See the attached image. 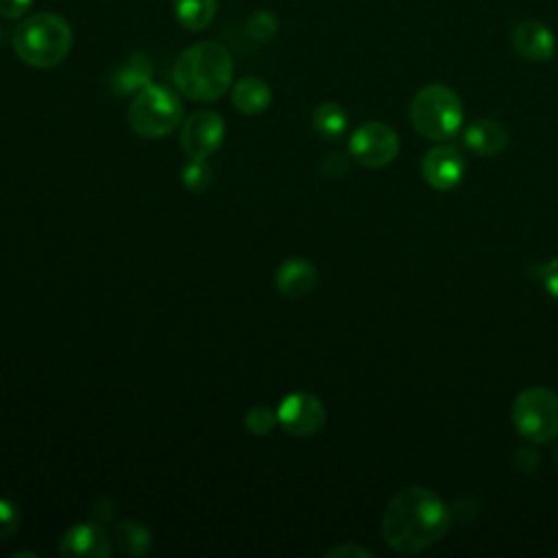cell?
Returning <instances> with one entry per match:
<instances>
[{"mask_svg":"<svg viewBox=\"0 0 558 558\" xmlns=\"http://www.w3.org/2000/svg\"><path fill=\"white\" fill-rule=\"evenodd\" d=\"M477 510H480V506H477L475 499H471V497H460V499L456 501V506H453V517H456L460 523H469V521L475 519Z\"/></svg>","mask_w":558,"mask_h":558,"instance_id":"obj_29","label":"cell"},{"mask_svg":"<svg viewBox=\"0 0 558 558\" xmlns=\"http://www.w3.org/2000/svg\"><path fill=\"white\" fill-rule=\"evenodd\" d=\"M277 31H279V22H277L275 13H270V11L259 9V11H255V13L246 20V33H248V37L255 39V41H268V39H272V37L277 35Z\"/></svg>","mask_w":558,"mask_h":558,"instance_id":"obj_21","label":"cell"},{"mask_svg":"<svg viewBox=\"0 0 558 558\" xmlns=\"http://www.w3.org/2000/svg\"><path fill=\"white\" fill-rule=\"evenodd\" d=\"M316 281H318L316 266L310 259H303V257L286 259L277 268V275H275L277 290L283 296H290V299L307 296L316 288Z\"/></svg>","mask_w":558,"mask_h":558,"instance_id":"obj_13","label":"cell"},{"mask_svg":"<svg viewBox=\"0 0 558 558\" xmlns=\"http://www.w3.org/2000/svg\"><path fill=\"white\" fill-rule=\"evenodd\" d=\"M349 153L366 168H384L399 155V135L384 122H366L353 131Z\"/></svg>","mask_w":558,"mask_h":558,"instance_id":"obj_7","label":"cell"},{"mask_svg":"<svg viewBox=\"0 0 558 558\" xmlns=\"http://www.w3.org/2000/svg\"><path fill=\"white\" fill-rule=\"evenodd\" d=\"M554 456H556V462H558V445H556V451H554Z\"/></svg>","mask_w":558,"mask_h":558,"instance_id":"obj_30","label":"cell"},{"mask_svg":"<svg viewBox=\"0 0 558 558\" xmlns=\"http://www.w3.org/2000/svg\"><path fill=\"white\" fill-rule=\"evenodd\" d=\"M312 124L323 140H338L347 131V111L338 102H320L312 113Z\"/></svg>","mask_w":558,"mask_h":558,"instance_id":"obj_19","label":"cell"},{"mask_svg":"<svg viewBox=\"0 0 558 558\" xmlns=\"http://www.w3.org/2000/svg\"><path fill=\"white\" fill-rule=\"evenodd\" d=\"M449 506L429 488L405 486L381 517L384 541L401 554H416L438 543L451 527Z\"/></svg>","mask_w":558,"mask_h":558,"instance_id":"obj_1","label":"cell"},{"mask_svg":"<svg viewBox=\"0 0 558 558\" xmlns=\"http://www.w3.org/2000/svg\"><path fill=\"white\" fill-rule=\"evenodd\" d=\"M172 81L183 96L198 102H214L231 87V52L218 41L192 44L177 57Z\"/></svg>","mask_w":558,"mask_h":558,"instance_id":"obj_2","label":"cell"},{"mask_svg":"<svg viewBox=\"0 0 558 558\" xmlns=\"http://www.w3.org/2000/svg\"><path fill=\"white\" fill-rule=\"evenodd\" d=\"M172 11L185 31H205L218 13V0H172Z\"/></svg>","mask_w":558,"mask_h":558,"instance_id":"obj_17","label":"cell"},{"mask_svg":"<svg viewBox=\"0 0 558 558\" xmlns=\"http://www.w3.org/2000/svg\"><path fill=\"white\" fill-rule=\"evenodd\" d=\"M421 172L429 187L438 192H449L458 187L464 177V159L453 146L440 144L425 153L421 161Z\"/></svg>","mask_w":558,"mask_h":558,"instance_id":"obj_10","label":"cell"},{"mask_svg":"<svg viewBox=\"0 0 558 558\" xmlns=\"http://www.w3.org/2000/svg\"><path fill=\"white\" fill-rule=\"evenodd\" d=\"M153 78V61L146 52H131L118 68H113L109 85L118 96L137 94Z\"/></svg>","mask_w":558,"mask_h":558,"instance_id":"obj_14","label":"cell"},{"mask_svg":"<svg viewBox=\"0 0 558 558\" xmlns=\"http://www.w3.org/2000/svg\"><path fill=\"white\" fill-rule=\"evenodd\" d=\"M20 521H22V512L15 506V501L0 497V541L13 536L15 530L20 527Z\"/></svg>","mask_w":558,"mask_h":558,"instance_id":"obj_23","label":"cell"},{"mask_svg":"<svg viewBox=\"0 0 558 558\" xmlns=\"http://www.w3.org/2000/svg\"><path fill=\"white\" fill-rule=\"evenodd\" d=\"M33 0H0V17L4 20H20L28 13Z\"/></svg>","mask_w":558,"mask_h":558,"instance_id":"obj_27","label":"cell"},{"mask_svg":"<svg viewBox=\"0 0 558 558\" xmlns=\"http://www.w3.org/2000/svg\"><path fill=\"white\" fill-rule=\"evenodd\" d=\"M464 144L480 157H495L508 146V131L495 118H477L466 126Z\"/></svg>","mask_w":558,"mask_h":558,"instance_id":"obj_15","label":"cell"},{"mask_svg":"<svg viewBox=\"0 0 558 558\" xmlns=\"http://www.w3.org/2000/svg\"><path fill=\"white\" fill-rule=\"evenodd\" d=\"M325 556H327V558H371V556H373V551H371V549H366V547H360V545L347 543V545L331 547Z\"/></svg>","mask_w":558,"mask_h":558,"instance_id":"obj_28","label":"cell"},{"mask_svg":"<svg viewBox=\"0 0 558 558\" xmlns=\"http://www.w3.org/2000/svg\"><path fill=\"white\" fill-rule=\"evenodd\" d=\"M275 423H277V412H272L266 405H255L244 416L246 429L255 436H266L275 427Z\"/></svg>","mask_w":558,"mask_h":558,"instance_id":"obj_22","label":"cell"},{"mask_svg":"<svg viewBox=\"0 0 558 558\" xmlns=\"http://www.w3.org/2000/svg\"><path fill=\"white\" fill-rule=\"evenodd\" d=\"M512 423L534 445L554 440L558 436V395L541 386L519 392L512 403Z\"/></svg>","mask_w":558,"mask_h":558,"instance_id":"obj_6","label":"cell"},{"mask_svg":"<svg viewBox=\"0 0 558 558\" xmlns=\"http://www.w3.org/2000/svg\"><path fill=\"white\" fill-rule=\"evenodd\" d=\"M538 279H541L543 288H545L554 299H558V257H551L545 266H541Z\"/></svg>","mask_w":558,"mask_h":558,"instance_id":"obj_26","label":"cell"},{"mask_svg":"<svg viewBox=\"0 0 558 558\" xmlns=\"http://www.w3.org/2000/svg\"><path fill=\"white\" fill-rule=\"evenodd\" d=\"M150 530L135 519H124L113 527V543L126 556L146 554L150 549Z\"/></svg>","mask_w":558,"mask_h":558,"instance_id":"obj_18","label":"cell"},{"mask_svg":"<svg viewBox=\"0 0 558 558\" xmlns=\"http://www.w3.org/2000/svg\"><path fill=\"white\" fill-rule=\"evenodd\" d=\"M183 120V105L174 89L157 83H148L140 89L129 107L131 129L146 140H159L170 135Z\"/></svg>","mask_w":558,"mask_h":558,"instance_id":"obj_5","label":"cell"},{"mask_svg":"<svg viewBox=\"0 0 558 558\" xmlns=\"http://www.w3.org/2000/svg\"><path fill=\"white\" fill-rule=\"evenodd\" d=\"M225 140V120L211 111L201 109L190 113L181 126V148L190 159L211 157Z\"/></svg>","mask_w":558,"mask_h":558,"instance_id":"obj_8","label":"cell"},{"mask_svg":"<svg viewBox=\"0 0 558 558\" xmlns=\"http://www.w3.org/2000/svg\"><path fill=\"white\" fill-rule=\"evenodd\" d=\"M231 100L244 116H259L272 102L270 85L259 76H244L231 85Z\"/></svg>","mask_w":558,"mask_h":558,"instance_id":"obj_16","label":"cell"},{"mask_svg":"<svg viewBox=\"0 0 558 558\" xmlns=\"http://www.w3.org/2000/svg\"><path fill=\"white\" fill-rule=\"evenodd\" d=\"M512 462H514V469H517L519 473H532V471H536V466L541 464V456H538L534 442L519 447V449L514 451Z\"/></svg>","mask_w":558,"mask_h":558,"instance_id":"obj_24","label":"cell"},{"mask_svg":"<svg viewBox=\"0 0 558 558\" xmlns=\"http://www.w3.org/2000/svg\"><path fill=\"white\" fill-rule=\"evenodd\" d=\"M61 556H85V558H107L111 554V541L100 523L87 521L72 525L59 543Z\"/></svg>","mask_w":558,"mask_h":558,"instance_id":"obj_12","label":"cell"},{"mask_svg":"<svg viewBox=\"0 0 558 558\" xmlns=\"http://www.w3.org/2000/svg\"><path fill=\"white\" fill-rule=\"evenodd\" d=\"M462 118L464 111L458 94L442 83L421 87L410 102V122L414 131L432 142L453 137L462 126Z\"/></svg>","mask_w":558,"mask_h":558,"instance_id":"obj_4","label":"cell"},{"mask_svg":"<svg viewBox=\"0 0 558 558\" xmlns=\"http://www.w3.org/2000/svg\"><path fill=\"white\" fill-rule=\"evenodd\" d=\"M320 168L329 179H340L349 172V159L342 153H329L325 155Z\"/></svg>","mask_w":558,"mask_h":558,"instance_id":"obj_25","label":"cell"},{"mask_svg":"<svg viewBox=\"0 0 558 558\" xmlns=\"http://www.w3.org/2000/svg\"><path fill=\"white\" fill-rule=\"evenodd\" d=\"M277 412V423L290 434L299 438L314 436L323 429L327 412L318 397L310 392H292L281 399Z\"/></svg>","mask_w":558,"mask_h":558,"instance_id":"obj_9","label":"cell"},{"mask_svg":"<svg viewBox=\"0 0 558 558\" xmlns=\"http://www.w3.org/2000/svg\"><path fill=\"white\" fill-rule=\"evenodd\" d=\"M181 183L190 192H205L211 183V168L207 159H190V163H185V168L181 170Z\"/></svg>","mask_w":558,"mask_h":558,"instance_id":"obj_20","label":"cell"},{"mask_svg":"<svg viewBox=\"0 0 558 558\" xmlns=\"http://www.w3.org/2000/svg\"><path fill=\"white\" fill-rule=\"evenodd\" d=\"M72 41L70 22L54 11L31 13L11 33V46L17 59L37 70H48L65 61Z\"/></svg>","mask_w":558,"mask_h":558,"instance_id":"obj_3","label":"cell"},{"mask_svg":"<svg viewBox=\"0 0 558 558\" xmlns=\"http://www.w3.org/2000/svg\"><path fill=\"white\" fill-rule=\"evenodd\" d=\"M512 48L532 63H545L556 54V35L538 20L519 22L512 28Z\"/></svg>","mask_w":558,"mask_h":558,"instance_id":"obj_11","label":"cell"}]
</instances>
